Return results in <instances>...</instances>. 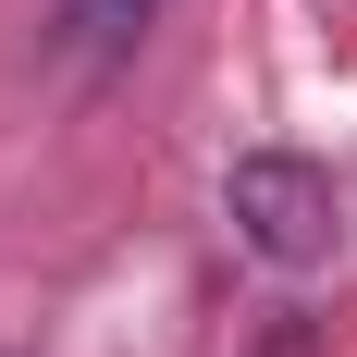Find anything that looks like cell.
<instances>
[{
    "label": "cell",
    "instance_id": "6da1fadb",
    "mask_svg": "<svg viewBox=\"0 0 357 357\" xmlns=\"http://www.w3.org/2000/svg\"><path fill=\"white\" fill-rule=\"evenodd\" d=\"M222 210H234V234H247L271 271H321V259L345 247V197H333V173L296 160V148H247L234 185H222Z\"/></svg>",
    "mask_w": 357,
    "mask_h": 357
},
{
    "label": "cell",
    "instance_id": "7a4b0ae2",
    "mask_svg": "<svg viewBox=\"0 0 357 357\" xmlns=\"http://www.w3.org/2000/svg\"><path fill=\"white\" fill-rule=\"evenodd\" d=\"M148 25H160V0H50V62L62 74H111V62H136Z\"/></svg>",
    "mask_w": 357,
    "mask_h": 357
}]
</instances>
